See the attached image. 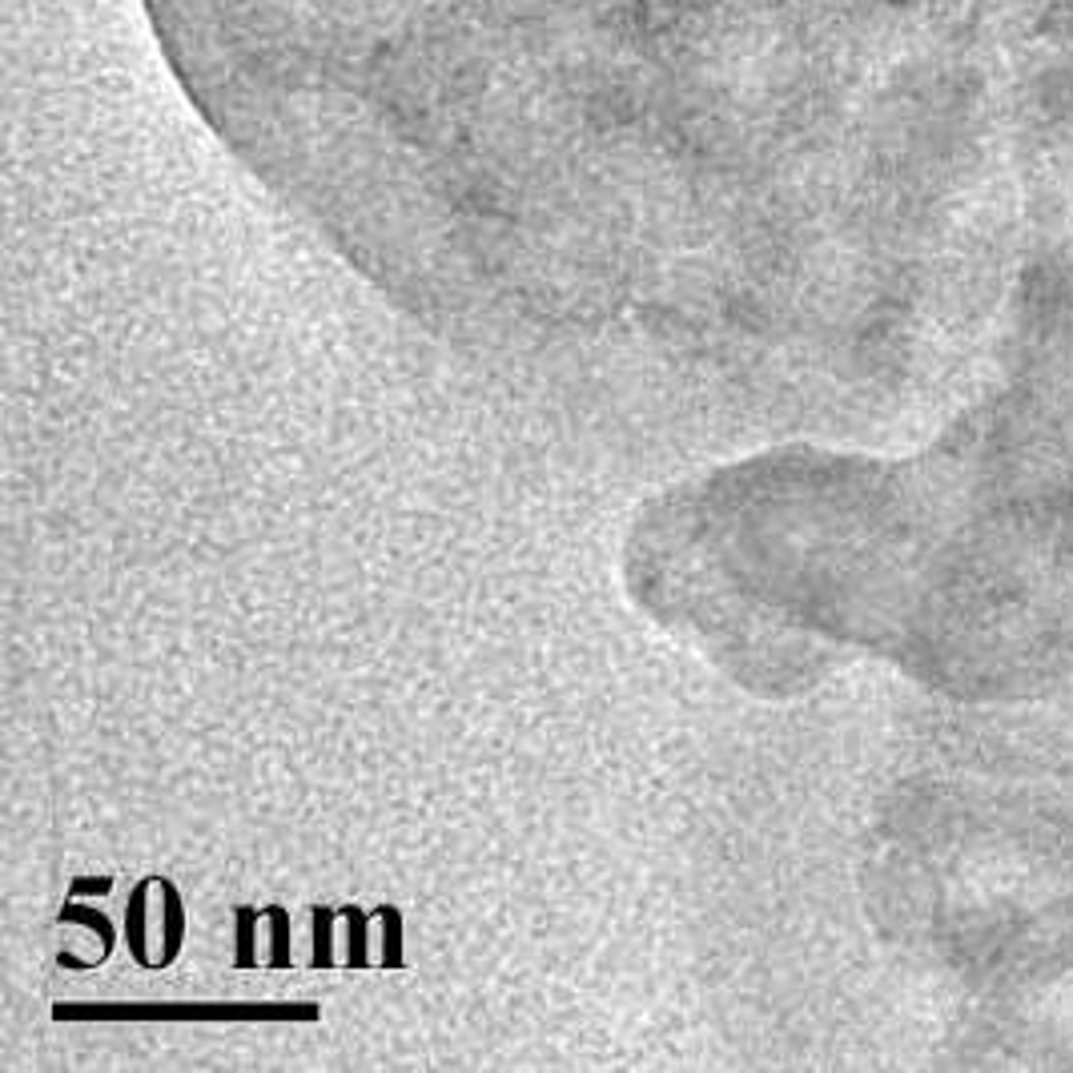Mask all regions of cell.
Masks as SVG:
<instances>
[{
	"label": "cell",
	"instance_id": "obj_6",
	"mask_svg": "<svg viewBox=\"0 0 1073 1073\" xmlns=\"http://www.w3.org/2000/svg\"><path fill=\"white\" fill-rule=\"evenodd\" d=\"M257 917H266V913H257L254 905H242L234 913V921H237L234 969H257Z\"/></svg>",
	"mask_w": 1073,
	"mask_h": 1073
},
{
	"label": "cell",
	"instance_id": "obj_2",
	"mask_svg": "<svg viewBox=\"0 0 1073 1073\" xmlns=\"http://www.w3.org/2000/svg\"><path fill=\"white\" fill-rule=\"evenodd\" d=\"M149 889H157V877H146V881L134 884L129 893V909H125V941H129V957H134L141 969H153V957L146 949V896Z\"/></svg>",
	"mask_w": 1073,
	"mask_h": 1073
},
{
	"label": "cell",
	"instance_id": "obj_7",
	"mask_svg": "<svg viewBox=\"0 0 1073 1073\" xmlns=\"http://www.w3.org/2000/svg\"><path fill=\"white\" fill-rule=\"evenodd\" d=\"M56 921L61 925H85V928H93L97 937H102V962L113 953V925H109V917L105 913H97V909H89V905H65L61 913H56Z\"/></svg>",
	"mask_w": 1073,
	"mask_h": 1073
},
{
	"label": "cell",
	"instance_id": "obj_4",
	"mask_svg": "<svg viewBox=\"0 0 1073 1073\" xmlns=\"http://www.w3.org/2000/svg\"><path fill=\"white\" fill-rule=\"evenodd\" d=\"M310 917H314V957H310V969H334V917H338V909L314 905Z\"/></svg>",
	"mask_w": 1073,
	"mask_h": 1073
},
{
	"label": "cell",
	"instance_id": "obj_5",
	"mask_svg": "<svg viewBox=\"0 0 1073 1073\" xmlns=\"http://www.w3.org/2000/svg\"><path fill=\"white\" fill-rule=\"evenodd\" d=\"M374 917L382 921V969H403V913L399 905H379Z\"/></svg>",
	"mask_w": 1073,
	"mask_h": 1073
},
{
	"label": "cell",
	"instance_id": "obj_9",
	"mask_svg": "<svg viewBox=\"0 0 1073 1073\" xmlns=\"http://www.w3.org/2000/svg\"><path fill=\"white\" fill-rule=\"evenodd\" d=\"M266 921L274 925V941H269V969H290V913H286L281 905H269Z\"/></svg>",
	"mask_w": 1073,
	"mask_h": 1073
},
{
	"label": "cell",
	"instance_id": "obj_3",
	"mask_svg": "<svg viewBox=\"0 0 1073 1073\" xmlns=\"http://www.w3.org/2000/svg\"><path fill=\"white\" fill-rule=\"evenodd\" d=\"M157 889L166 896V949L153 962V969H169V965L178 962L181 945H185V909H181V893L173 889V881L157 877Z\"/></svg>",
	"mask_w": 1073,
	"mask_h": 1073
},
{
	"label": "cell",
	"instance_id": "obj_1",
	"mask_svg": "<svg viewBox=\"0 0 1073 1073\" xmlns=\"http://www.w3.org/2000/svg\"><path fill=\"white\" fill-rule=\"evenodd\" d=\"M322 1009L302 1001H113V1006H53V1021H318Z\"/></svg>",
	"mask_w": 1073,
	"mask_h": 1073
},
{
	"label": "cell",
	"instance_id": "obj_8",
	"mask_svg": "<svg viewBox=\"0 0 1073 1073\" xmlns=\"http://www.w3.org/2000/svg\"><path fill=\"white\" fill-rule=\"evenodd\" d=\"M338 913L347 917V925H350V933H347V945H350V969H370V957H366V941H370V933H366V913L358 905H338Z\"/></svg>",
	"mask_w": 1073,
	"mask_h": 1073
},
{
	"label": "cell",
	"instance_id": "obj_10",
	"mask_svg": "<svg viewBox=\"0 0 1073 1073\" xmlns=\"http://www.w3.org/2000/svg\"><path fill=\"white\" fill-rule=\"evenodd\" d=\"M113 889V877H77V881L68 884V896L77 901V896H105Z\"/></svg>",
	"mask_w": 1073,
	"mask_h": 1073
}]
</instances>
